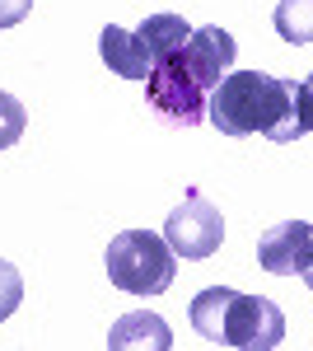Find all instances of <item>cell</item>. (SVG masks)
<instances>
[{
    "label": "cell",
    "mask_w": 313,
    "mask_h": 351,
    "mask_svg": "<svg viewBox=\"0 0 313 351\" xmlns=\"http://www.w3.org/2000/svg\"><path fill=\"white\" fill-rule=\"evenodd\" d=\"M206 122L225 136H266V141H304L313 127L309 84L276 80L262 71H229L206 94Z\"/></svg>",
    "instance_id": "cell-1"
},
{
    "label": "cell",
    "mask_w": 313,
    "mask_h": 351,
    "mask_svg": "<svg viewBox=\"0 0 313 351\" xmlns=\"http://www.w3.org/2000/svg\"><path fill=\"white\" fill-rule=\"evenodd\" d=\"M192 328L215 347L271 351L286 337V314L266 295H238L229 286H206L192 300Z\"/></svg>",
    "instance_id": "cell-2"
},
{
    "label": "cell",
    "mask_w": 313,
    "mask_h": 351,
    "mask_svg": "<svg viewBox=\"0 0 313 351\" xmlns=\"http://www.w3.org/2000/svg\"><path fill=\"white\" fill-rule=\"evenodd\" d=\"M103 263H108V281L117 291L140 295V300L164 295L173 286V276H178L173 248L164 243V234H150V230H122V234H112Z\"/></svg>",
    "instance_id": "cell-3"
},
{
    "label": "cell",
    "mask_w": 313,
    "mask_h": 351,
    "mask_svg": "<svg viewBox=\"0 0 313 351\" xmlns=\"http://www.w3.org/2000/svg\"><path fill=\"white\" fill-rule=\"evenodd\" d=\"M220 239H225V216H220V206H210L197 188H187L183 206H173L168 220H164V243L173 248V258L201 263V258H215V253H220Z\"/></svg>",
    "instance_id": "cell-4"
},
{
    "label": "cell",
    "mask_w": 313,
    "mask_h": 351,
    "mask_svg": "<svg viewBox=\"0 0 313 351\" xmlns=\"http://www.w3.org/2000/svg\"><path fill=\"white\" fill-rule=\"evenodd\" d=\"M145 89H150V108L159 112V122H168V127H197V122H206V89H197L178 71L173 52L164 56V61H155V71L145 75Z\"/></svg>",
    "instance_id": "cell-5"
},
{
    "label": "cell",
    "mask_w": 313,
    "mask_h": 351,
    "mask_svg": "<svg viewBox=\"0 0 313 351\" xmlns=\"http://www.w3.org/2000/svg\"><path fill=\"white\" fill-rule=\"evenodd\" d=\"M173 61H178V71H183L197 89H206V94H210L215 84L234 71V38H229L220 24L192 28V33H187V43L173 52Z\"/></svg>",
    "instance_id": "cell-6"
},
{
    "label": "cell",
    "mask_w": 313,
    "mask_h": 351,
    "mask_svg": "<svg viewBox=\"0 0 313 351\" xmlns=\"http://www.w3.org/2000/svg\"><path fill=\"white\" fill-rule=\"evenodd\" d=\"M258 263L271 276H304L309 281V263H313V230L309 220H286V225H271L258 239Z\"/></svg>",
    "instance_id": "cell-7"
},
{
    "label": "cell",
    "mask_w": 313,
    "mask_h": 351,
    "mask_svg": "<svg viewBox=\"0 0 313 351\" xmlns=\"http://www.w3.org/2000/svg\"><path fill=\"white\" fill-rule=\"evenodd\" d=\"M136 347H150V351H168L173 347V332L168 324L150 314V309H136V314H122L112 332H108V351H136Z\"/></svg>",
    "instance_id": "cell-8"
},
{
    "label": "cell",
    "mask_w": 313,
    "mask_h": 351,
    "mask_svg": "<svg viewBox=\"0 0 313 351\" xmlns=\"http://www.w3.org/2000/svg\"><path fill=\"white\" fill-rule=\"evenodd\" d=\"M99 56L108 61V71L112 75H122V80H145L155 66H150V56H145V47L136 43V33H127V28L108 24L103 33H99Z\"/></svg>",
    "instance_id": "cell-9"
},
{
    "label": "cell",
    "mask_w": 313,
    "mask_h": 351,
    "mask_svg": "<svg viewBox=\"0 0 313 351\" xmlns=\"http://www.w3.org/2000/svg\"><path fill=\"white\" fill-rule=\"evenodd\" d=\"M187 33H192V24H187L183 14H168V10H164V14H145V19H140L136 43L145 47L150 66H155V61H164L168 52H178V47H183Z\"/></svg>",
    "instance_id": "cell-10"
},
{
    "label": "cell",
    "mask_w": 313,
    "mask_h": 351,
    "mask_svg": "<svg viewBox=\"0 0 313 351\" xmlns=\"http://www.w3.org/2000/svg\"><path fill=\"white\" fill-rule=\"evenodd\" d=\"M276 33L295 43V47H309L313 38V0H281L276 5Z\"/></svg>",
    "instance_id": "cell-11"
},
{
    "label": "cell",
    "mask_w": 313,
    "mask_h": 351,
    "mask_svg": "<svg viewBox=\"0 0 313 351\" xmlns=\"http://www.w3.org/2000/svg\"><path fill=\"white\" fill-rule=\"evenodd\" d=\"M24 127H28L24 104H19L14 94H5V89H0V150H10V145L24 136Z\"/></svg>",
    "instance_id": "cell-12"
},
{
    "label": "cell",
    "mask_w": 313,
    "mask_h": 351,
    "mask_svg": "<svg viewBox=\"0 0 313 351\" xmlns=\"http://www.w3.org/2000/svg\"><path fill=\"white\" fill-rule=\"evenodd\" d=\"M19 304H24V276H19L14 263H5V258H0V324H5Z\"/></svg>",
    "instance_id": "cell-13"
},
{
    "label": "cell",
    "mask_w": 313,
    "mask_h": 351,
    "mask_svg": "<svg viewBox=\"0 0 313 351\" xmlns=\"http://www.w3.org/2000/svg\"><path fill=\"white\" fill-rule=\"evenodd\" d=\"M28 10H33V0H0V28H14L28 19Z\"/></svg>",
    "instance_id": "cell-14"
}]
</instances>
